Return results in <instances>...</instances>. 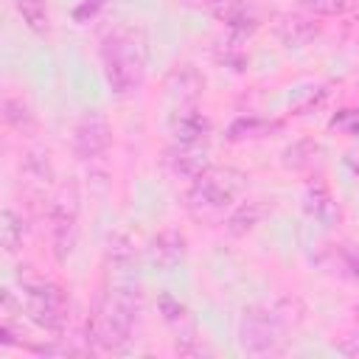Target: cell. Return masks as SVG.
<instances>
[{
    "instance_id": "12",
    "label": "cell",
    "mask_w": 359,
    "mask_h": 359,
    "mask_svg": "<svg viewBox=\"0 0 359 359\" xmlns=\"http://www.w3.org/2000/svg\"><path fill=\"white\" fill-rule=\"evenodd\" d=\"M303 208H306V213H309L314 222H320L323 227H331V224H337V219H339V208H337V202H334L328 185L320 182V180H314V182L306 185V191H303Z\"/></svg>"
},
{
    "instance_id": "24",
    "label": "cell",
    "mask_w": 359,
    "mask_h": 359,
    "mask_svg": "<svg viewBox=\"0 0 359 359\" xmlns=\"http://www.w3.org/2000/svg\"><path fill=\"white\" fill-rule=\"evenodd\" d=\"M345 264H348L351 275L359 280V252H356V250H345Z\"/></svg>"
},
{
    "instance_id": "2",
    "label": "cell",
    "mask_w": 359,
    "mask_h": 359,
    "mask_svg": "<svg viewBox=\"0 0 359 359\" xmlns=\"http://www.w3.org/2000/svg\"><path fill=\"white\" fill-rule=\"evenodd\" d=\"M104 79L115 95H129L140 87L146 70V39L132 25H118L101 42Z\"/></svg>"
},
{
    "instance_id": "20",
    "label": "cell",
    "mask_w": 359,
    "mask_h": 359,
    "mask_svg": "<svg viewBox=\"0 0 359 359\" xmlns=\"http://www.w3.org/2000/svg\"><path fill=\"white\" fill-rule=\"evenodd\" d=\"M109 258H112V264H115V266H121V269H129V266L137 261V252H135V241H132L129 236H123V233L112 236V238H109Z\"/></svg>"
},
{
    "instance_id": "8",
    "label": "cell",
    "mask_w": 359,
    "mask_h": 359,
    "mask_svg": "<svg viewBox=\"0 0 359 359\" xmlns=\"http://www.w3.org/2000/svg\"><path fill=\"white\" fill-rule=\"evenodd\" d=\"M157 309H160L165 325L174 331V345H177V351L185 353V356H196L202 348H199L196 325H194L188 309H185L177 297H171V294H160V297H157Z\"/></svg>"
},
{
    "instance_id": "25",
    "label": "cell",
    "mask_w": 359,
    "mask_h": 359,
    "mask_svg": "<svg viewBox=\"0 0 359 359\" xmlns=\"http://www.w3.org/2000/svg\"><path fill=\"white\" fill-rule=\"evenodd\" d=\"M101 6H104V0H93V3L81 6V8H76V20H84V17H87V11H90V14H95V8H101Z\"/></svg>"
},
{
    "instance_id": "18",
    "label": "cell",
    "mask_w": 359,
    "mask_h": 359,
    "mask_svg": "<svg viewBox=\"0 0 359 359\" xmlns=\"http://www.w3.org/2000/svg\"><path fill=\"white\" fill-rule=\"evenodd\" d=\"M0 238H3V250L11 255L22 247V238H25V222L22 216H17L11 208L3 210L0 216Z\"/></svg>"
},
{
    "instance_id": "4",
    "label": "cell",
    "mask_w": 359,
    "mask_h": 359,
    "mask_svg": "<svg viewBox=\"0 0 359 359\" xmlns=\"http://www.w3.org/2000/svg\"><path fill=\"white\" fill-rule=\"evenodd\" d=\"M286 317L278 306H252L241 314L238 345L250 356H272L283 351L286 342Z\"/></svg>"
},
{
    "instance_id": "16",
    "label": "cell",
    "mask_w": 359,
    "mask_h": 359,
    "mask_svg": "<svg viewBox=\"0 0 359 359\" xmlns=\"http://www.w3.org/2000/svg\"><path fill=\"white\" fill-rule=\"evenodd\" d=\"M14 6H17V11H20V17H22V22H25L34 34H39V36L48 34V28H50V14H48V3H45V0H14Z\"/></svg>"
},
{
    "instance_id": "3",
    "label": "cell",
    "mask_w": 359,
    "mask_h": 359,
    "mask_svg": "<svg viewBox=\"0 0 359 359\" xmlns=\"http://www.w3.org/2000/svg\"><path fill=\"white\" fill-rule=\"evenodd\" d=\"M247 188V174L233 168V165H208L202 174H196L191 180V188L185 194L188 208L202 216L210 219L216 213H222L224 208H230Z\"/></svg>"
},
{
    "instance_id": "7",
    "label": "cell",
    "mask_w": 359,
    "mask_h": 359,
    "mask_svg": "<svg viewBox=\"0 0 359 359\" xmlns=\"http://www.w3.org/2000/svg\"><path fill=\"white\" fill-rule=\"evenodd\" d=\"M205 90V79L194 65H180L165 79V101L171 107V115L196 109Z\"/></svg>"
},
{
    "instance_id": "17",
    "label": "cell",
    "mask_w": 359,
    "mask_h": 359,
    "mask_svg": "<svg viewBox=\"0 0 359 359\" xmlns=\"http://www.w3.org/2000/svg\"><path fill=\"white\" fill-rule=\"evenodd\" d=\"M317 154H320V146L314 140H297L283 149V165L292 171H306L314 165Z\"/></svg>"
},
{
    "instance_id": "22",
    "label": "cell",
    "mask_w": 359,
    "mask_h": 359,
    "mask_svg": "<svg viewBox=\"0 0 359 359\" xmlns=\"http://www.w3.org/2000/svg\"><path fill=\"white\" fill-rule=\"evenodd\" d=\"M300 3L317 14H339L348 8V0H300Z\"/></svg>"
},
{
    "instance_id": "10",
    "label": "cell",
    "mask_w": 359,
    "mask_h": 359,
    "mask_svg": "<svg viewBox=\"0 0 359 359\" xmlns=\"http://www.w3.org/2000/svg\"><path fill=\"white\" fill-rule=\"evenodd\" d=\"M171 174L194 180L208 168V140L205 143H174L165 157Z\"/></svg>"
},
{
    "instance_id": "11",
    "label": "cell",
    "mask_w": 359,
    "mask_h": 359,
    "mask_svg": "<svg viewBox=\"0 0 359 359\" xmlns=\"http://www.w3.org/2000/svg\"><path fill=\"white\" fill-rule=\"evenodd\" d=\"M182 258H185V236H182L177 227H165V230H160V233L151 238V244H149V261H151L157 269L168 272V269H174Z\"/></svg>"
},
{
    "instance_id": "15",
    "label": "cell",
    "mask_w": 359,
    "mask_h": 359,
    "mask_svg": "<svg viewBox=\"0 0 359 359\" xmlns=\"http://www.w3.org/2000/svg\"><path fill=\"white\" fill-rule=\"evenodd\" d=\"M3 121L20 135H34L36 132V118H34L31 107L17 95H6L3 98Z\"/></svg>"
},
{
    "instance_id": "9",
    "label": "cell",
    "mask_w": 359,
    "mask_h": 359,
    "mask_svg": "<svg viewBox=\"0 0 359 359\" xmlns=\"http://www.w3.org/2000/svg\"><path fill=\"white\" fill-rule=\"evenodd\" d=\"M109 140H112L109 123L98 112H87L76 123V129H73V151H76L79 160H95V157H101L109 149Z\"/></svg>"
},
{
    "instance_id": "23",
    "label": "cell",
    "mask_w": 359,
    "mask_h": 359,
    "mask_svg": "<svg viewBox=\"0 0 359 359\" xmlns=\"http://www.w3.org/2000/svg\"><path fill=\"white\" fill-rule=\"evenodd\" d=\"M337 351H339L342 356H351V359H359V331H356V334H351L348 339H342V342L337 345Z\"/></svg>"
},
{
    "instance_id": "1",
    "label": "cell",
    "mask_w": 359,
    "mask_h": 359,
    "mask_svg": "<svg viewBox=\"0 0 359 359\" xmlns=\"http://www.w3.org/2000/svg\"><path fill=\"white\" fill-rule=\"evenodd\" d=\"M140 314V292L132 283L115 286L104 294L87 323V339L98 351H123Z\"/></svg>"
},
{
    "instance_id": "5",
    "label": "cell",
    "mask_w": 359,
    "mask_h": 359,
    "mask_svg": "<svg viewBox=\"0 0 359 359\" xmlns=\"http://www.w3.org/2000/svg\"><path fill=\"white\" fill-rule=\"evenodd\" d=\"M20 283H22V297H25V311L28 317L45 328V331H65L67 325V297L65 292L48 280V278H39V275H31V272H20Z\"/></svg>"
},
{
    "instance_id": "13",
    "label": "cell",
    "mask_w": 359,
    "mask_h": 359,
    "mask_svg": "<svg viewBox=\"0 0 359 359\" xmlns=\"http://www.w3.org/2000/svg\"><path fill=\"white\" fill-rule=\"evenodd\" d=\"M208 121L202 118L199 109H188V112H177L171 115V135L174 143H205L208 140Z\"/></svg>"
},
{
    "instance_id": "21",
    "label": "cell",
    "mask_w": 359,
    "mask_h": 359,
    "mask_svg": "<svg viewBox=\"0 0 359 359\" xmlns=\"http://www.w3.org/2000/svg\"><path fill=\"white\" fill-rule=\"evenodd\" d=\"M266 129H272L266 121H261V118H238V121H233L230 123V129H227V137L230 140H244V137H258V135H264Z\"/></svg>"
},
{
    "instance_id": "19",
    "label": "cell",
    "mask_w": 359,
    "mask_h": 359,
    "mask_svg": "<svg viewBox=\"0 0 359 359\" xmlns=\"http://www.w3.org/2000/svg\"><path fill=\"white\" fill-rule=\"evenodd\" d=\"M278 34L286 45H303L317 34V25L311 20H303V17H286L278 25Z\"/></svg>"
},
{
    "instance_id": "14",
    "label": "cell",
    "mask_w": 359,
    "mask_h": 359,
    "mask_svg": "<svg viewBox=\"0 0 359 359\" xmlns=\"http://www.w3.org/2000/svg\"><path fill=\"white\" fill-rule=\"evenodd\" d=\"M261 216H264V205L258 202V199H247V202H241L238 208H233V213L227 216V222H224V230L230 233V236H247V233H252L255 230V224L261 222Z\"/></svg>"
},
{
    "instance_id": "6",
    "label": "cell",
    "mask_w": 359,
    "mask_h": 359,
    "mask_svg": "<svg viewBox=\"0 0 359 359\" xmlns=\"http://www.w3.org/2000/svg\"><path fill=\"white\" fill-rule=\"evenodd\" d=\"M79 236V191L76 185H65L50 205V244L56 261H67Z\"/></svg>"
}]
</instances>
